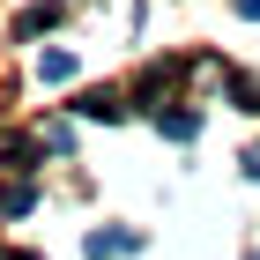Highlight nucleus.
I'll return each mask as SVG.
<instances>
[{
	"label": "nucleus",
	"mask_w": 260,
	"mask_h": 260,
	"mask_svg": "<svg viewBox=\"0 0 260 260\" xmlns=\"http://www.w3.org/2000/svg\"><path fill=\"white\" fill-rule=\"evenodd\" d=\"M134 231H89V260H119V253H134Z\"/></svg>",
	"instance_id": "nucleus-1"
},
{
	"label": "nucleus",
	"mask_w": 260,
	"mask_h": 260,
	"mask_svg": "<svg viewBox=\"0 0 260 260\" xmlns=\"http://www.w3.org/2000/svg\"><path fill=\"white\" fill-rule=\"evenodd\" d=\"M82 119H126V104H119V89H89V97L75 104Z\"/></svg>",
	"instance_id": "nucleus-2"
},
{
	"label": "nucleus",
	"mask_w": 260,
	"mask_h": 260,
	"mask_svg": "<svg viewBox=\"0 0 260 260\" xmlns=\"http://www.w3.org/2000/svg\"><path fill=\"white\" fill-rule=\"evenodd\" d=\"M38 82H75V52H45V60H38Z\"/></svg>",
	"instance_id": "nucleus-3"
},
{
	"label": "nucleus",
	"mask_w": 260,
	"mask_h": 260,
	"mask_svg": "<svg viewBox=\"0 0 260 260\" xmlns=\"http://www.w3.org/2000/svg\"><path fill=\"white\" fill-rule=\"evenodd\" d=\"M30 201H38L30 186H0V216H30Z\"/></svg>",
	"instance_id": "nucleus-4"
},
{
	"label": "nucleus",
	"mask_w": 260,
	"mask_h": 260,
	"mask_svg": "<svg viewBox=\"0 0 260 260\" xmlns=\"http://www.w3.org/2000/svg\"><path fill=\"white\" fill-rule=\"evenodd\" d=\"M238 15H245V22H260V0H238Z\"/></svg>",
	"instance_id": "nucleus-5"
},
{
	"label": "nucleus",
	"mask_w": 260,
	"mask_h": 260,
	"mask_svg": "<svg viewBox=\"0 0 260 260\" xmlns=\"http://www.w3.org/2000/svg\"><path fill=\"white\" fill-rule=\"evenodd\" d=\"M245 171H253V179H260V149H245Z\"/></svg>",
	"instance_id": "nucleus-6"
},
{
	"label": "nucleus",
	"mask_w": 260,
	"mask_h": 260,
	"mask_svg": "<svg viewBox=\"0 0 260 260\" xmlns=\"http://www.w3.org/2000/svg\"><path fill=\"white\" fill-rule=\"evenodd\" d=\"M8 260H38V253H8Z\"/></svg>",
	"instance_id": "nucleus-7"
}]
</instances>
